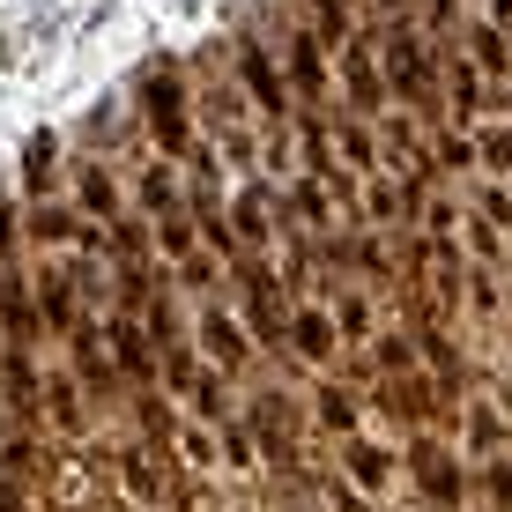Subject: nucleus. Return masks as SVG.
Returning a JSON list of instances; mask_svg holds the SVG:
<instances>
[{
  "label": "nucleus",
  "mask_w": 512,
  "mask_h": 512,
  "mask_svg": "<svg viewBox=\"0 0 512 512\" xmlns=\"http://www.w3.org/2000/svg\"><path fill=\"white\" fill-rule=\"evenodd\" d=\"M379 67H386V97H401L409 112H431V104H438V52H431L423 30L394 23L386 45H379Z\"/></svg>",
  "instance_id": "1"
},
{
  "label": "nucleus",
  "mask_w": 512,
  "mask_h": 512,
  "mask_svg": "<svg viewBox=\"0 0 512 512\" xmlns=\"http://www.w3.org/2000/svg\"><path fill=\"white\" fill-rule=\"evenodd\" d=\"M238 90L253 97V112L268 119V127H282V119H290V75L275 67L268 38H253V30H238Z\"/></svg>",
  "instance_id": "2"
},
{
  "label": "nucleus",
  "mask_w": 512,
  "mask_h": 512,
  "mask_svg": "<svg viewBox=\"0 0 512 512\" xmlns=\"http://www.w3.org/2000/svg\"><path fill=\"white\" fill-rule=\"evenodd\" d=\"M186 90H179V75H171V67L164 60H156L149 67V75H141V112H149V127H156V149H164V156H186Z\"/></svg>",
  "instance_id": "3"
},
{
  "label": "nucleus",
  "mask_w": 512,
  "mask_h": 512,
  "mask_svg": "<svg viewBox=\"0 0 512 512\" xmlns=\"http://www.w3.org/2000/svg\"><path fill=\"white\" fill-rule=\"evenodd\" d=\"M342 90H349V119H372L386 104V67H379L372 38H349L342 45Z\"/></svg>",
  "instance_id": "4"
},
{
  "label": "nucleus",
  "mask_w": 512,
  "mask_h": 512,
  "mask_svg": "<svg viewBox=\"0 0 512 512\" xmlns=\"http://www.w3.org/2000/svg\"><path fill=\"white\" fill-rule=\"evenodd\" d=\"M372 401H379V409H386V416H401V423H416V431H423V423H438V416H446V386H431V379H416V372H401V379H394V372H386Z\"/></svg>",
  "instance_id": "5"
},
{
  "label": "nucleus",
  "mask_w": 512,
  "mask_h": 512,
  "mask_svg": "<svg viewBox=\"0 0 512 512\" xmlns=\"http://www.w3.org/2000/svg\"><path fill=\"white\" fill-rule=\"evenodd\" d=\"M238 282H245V305H253V342L282 357V349H290V342H282V334H290V312H282V297H275L268 268H253V260H245V268H238Z\"/></svg>",
  "instance_id": "6"
},
{
  "label": "nucleus",
  "mask_w": 512,
  "mask_h": 512,
  "mask_svg": "<svg viewBox=\"0 0 512 512\" xmlns=\"http://www.w3.org/2000/svg\"><path fill=\"white\" fill-rule=\"evenodd\" d=\"M290 52H282V60H290V97H305V112H320L327 104V67H320V30H290V38H282Z\"/></svg>",
  "instance_id": "7"
},
{
  "label": "nucleus",
  "mask_w": 512,
  "mask_h": 512,
  "mask_svg": "<svg viewBox=\"0 0 512 512\" xmlns=\"http://www.w3.org/2000/svg\"><path fill=\"white\" fill-rule=\"evenodd\" d=\"M409 468H416L423 498H431L438 512H453V505H461V468H453V453L438 446V438H416V446H409Z\"/></svg>",
  "instance_id": "8"
},
{
  "label": "nucleus",
  "mask_w": 512,
  "mask_h": 512,
  "mask_svg": "<svg viewBox=\"0 0 512 512\" xmlns=\"http://www.w3.org/2000/svg\"><path fill=\"white\" fill-rule=\"evenodd\" d=\"M0 401H8V416L15 423H30L38 416V372H30V342H8V357H0Z\"/></svg>",
  "instance_id": "9"
},
{
  "label": "nucleus",
  "mask_w": 512,
  "mask_h": 512,
  "mask_svg": "<svg viewBox=\"0 0 512 512\" xmlns=\"http://www.w3.org/2000/svg\"><path fill=\"white\" fill-rule=\"evenodd\" d=\"M193 334H201V349H208V357H216V372H245V357H253V342H245V334H238V320H231V312H223V305H208V312H201V327H193Z\"/></svg>",
  "instance_id": "10"
},
{
  "label": "nucleus",
  "mask_w": 512,
  "mask_h": 512,
  "mask_svg": "<svg viewBox=\"0 0 512 512\" xmlns=\"http://www.w3.org/2000/svg\"><path fill=\"white\" fill-rule=\"evenodd\" d=\"M104 334H112V364H119V372H127L134 386H149V379H156V349H149V327H141V320H112Z\"/></svg>",
  "instance_id": "11"
},
{
  "label": "nucleus",
  "mask_w": 512,
  "mask_h": 512,
  "mask_svg": "<svg viewBox=\"0 0 512 512\" xmlns=\"http://www.w3.org/2000/svg\"><path fill=\"white\" fill-rule=\"evenodd\" d=\"M334 342H342V334H334V312H320V305H305L290 320V349L305 364H334Z\"/></svg>",
  "instance_id": "12"
},
{
  "label": "nucleus",
  "mask_w": 512,
  "mask_h": 512,
  "mask_svg": "<svg viewBox=\"0 0 512 512\" xmlns=\"http://www.w3.org/2000/svg\"><path fill=\"white\" fill-rule=\"evenodd\" d=\"M75 290H82V282L67 268H38V312H45L52 334H75Z\"/></svg>",
  "instance_id": "13"
},
{
  "label": "nucleus",
  "mask_w": 512,
  "mask_h": 512,
  "mask_svg": "<svg viewBox=\"0 0 512 512\" xmlns=\"http://www.w3.org/2000/svg\"><path fill=\"white\" fill-rule=\"evenodd\" d=\"M231 216H238V245H268V231H275V216H282V201H275V193L268 186H245L238 193V208H231Z\"/></svg>",
  "instance_id": "14"
},
{
  "label": "nucleus",
  "mask_w": 512,
  "mask_h": 512,
  "mask_svg": "<svg viewBox=\"0 0 512 512\" xmlns=\"http://www.w3.org/2000/svg\"><path fill=\"white\" fill-rule=\"evenodd\" d=\"M446 104H453V119H483L490 112V97H483V82H475L468 52H446Z\"/></svg>",
  "instance_id": "15"
},
{
  "label": "nucleus",
  "mask_w": 512,
  "mask_h": 512,
  "mask_svg": "<svg viewBox=\"0 0 512 512\" xmlns=\"http://www.w3.org/2000/svg\"><path fill=\"white\" fill-rule=\"evenodd\" d=\"M97 327H75V379L90 386V394H119V364H112V349L90 342Z\"/></svg>",
  "instance_id": "16"
},
{
  "label": "nucleus",
  "mask_w": 512,
  "mask_h": 512,
  "mask_svg": "<svg viewBox=\"0 0 512 512\" xmlns=\"http://www.w3.org/2000/svg\"><path fill=\"white\" fill-rule=\"evenodd\" d=\"M342 475L364 490V498H379L386 490V453L372 446V438H342Z\"/></svg>",
  "instance_id": "17"
},
{
  "label": "nucleus",
  "mask_w": 512,
  "mask_h": 512,
  "mask_svg": "<svg viewBox=\"0 0 512 512\" xmlns=\"http://www.w3.org/2000/svg\"><path fill=\"white\" fill-rule=\"evenodd\" d=\"M119 468H127V490L141 505L164 498V461H149V446H119Z\"/></svg>",
  "instance_id": "18"
},
{
  "label": "nucleus",
  "mask_w": 512,
  "mask_h": 512,
  "mask_svg": "<svg viewBox=\"0 0 512 512\" xmlns=\"http://www.w3.org/2000/svg\"><path fill=\"white\" fill-rule=\"evenodd\" d=\"M475 164H483L490 179H505V186H512V119H498V127L475 134Z\"/></svg>",
  "instance_id": "19"
},
{
  "label": "nucleus",
  "mask_w": 512,
  "mask_h": 512,
  "mask_svg": "<svg viewBox=\"0 0 512 512\" xmlns=\"http://www.w3.org/2000/svg\"><path fill=\"white\" fill-rule=\"evenodd\" d=\"M141 208H149L156 223H164V216H179V208H186V193H179V179H171L164 164H149V171H141Z\"/></svg>",
  "instance_id": "20"
},
{
  "label": "nucleus",
  "mask_w": 512,
  "mask_h": 512,
  "mask_svg": "<svg viewBox=\"0 0 512 512\" xmlns=\"http://www.w3.org/2000/svg\"><path fill=\"white\" fill-rule=\"evenodd\" d=\"M468 38H475V45H468V60H475V67H490V75H512V38H505L498 23H475Z\"/></svg>",
  "instance_id": "21"
},
{
  "label": "nucleus",
  "mask_w": 512,
  "mask_h": 512,
  "mask_svg": "<svg viewBox=\"0 0 512 512\" xmlns=\"http://www.w3.org/2000/svg\"><path fill=\"white\" fill-rule=\"evenodd\" d=\"M82 208H90V216L97 223H119V216H127V208H119V186H112V171H82Z\"/></svg>",
  "instance_id": "22"
},
{
  "label": "nucleus",
  "mask_w": 512,
  "mask_h": 512,
  "mask_svg": "<svg viewBox=\"0 0 512 512\" xmlns=\"http://www.w3.org/2000/svg\"><path fill=\"white\" fill-rule=\"evenodd\" d=\"M290 208H297V223H305V231H327V223H334V186L305 179V186L290 193Z\"/></svg>",
  "instance_id": "23"
},
{
  "label": "nucleus",
  "mask_w": 512,
  "mask_h": 512,
  "mask_svg": "<svg viewBox=\"0 0 512 512\" xmlns=\"http://www.w3.org/2000/svg\"><path fill=\"white\" fill-rule=\"evenodd\" d=\"M30 238L38 245H82V223L67 216V208H38V216H30Z\"/></svg>",
  "instance_id": "24"
},
{
  "label": "nucleus",
  "mask_w": 512,
  "mask_h": 512,
  "mask_svg": "<svg viewBox=\"0 0 512 512\" xmlns=\"http://www.w3.org/2000/svg\"><path fill=\"white\" fill-rule=\"evenodd\" d=\"M320 423L342 438H357V401H349V386H320Z\"/></svg>",
  "instance_id": "25"
},
{
  "label": "nucleus",
  "mask_w": 512,
  "mask_h": 512,
  "mask_svg": "<svg viewBox=\"0 0 512 512\" xmlns=\"http://www.w3.org/2000/svg\"><path fill=\"white\" fill-rule=\"evenodd\" d=\"M52 156H60V141H52V134H30V149H23V179L30 186H52Z\"/></svg>",
  "instance_id": "26"
},
{
  "label": "nucleus",
  "mask_w": 512,
  "mask_h": 512,
  "mask_svg": "<svg viewBox=\"0 0 512 512\" xmlns=\"http://www.w3.org/2000/svg\"><path fill=\"white\" fill-rule=\"evenodd\" d=\"M334 320H342V342H364V334H372V305H364L357 290H342L334 297Z\"/></svg>",
  "instance_id": "27"
},
{
  "label": "nucleus",
  "mask_w": 512,
  "mask_h": 512,
  "mask_svg": "<svg viewBox=\"0 0 512 512\" xmlns=\"http://www.w3.org/2000/svg\"><path fill=\"white\" fill-rule=\"evenodd\" d=\"M104 238H112V253H127V260H141V253H149V223H141V216L104 223Z\"/></svg>",
  "instance_id": "28"
},
{
  "label": "nucleus",
  "mask_w": 512,
  "mask_h": 512,
  "mask_svg": "<svg viewBox=\"0 0 512 512\" xmlns=\"http://www.w3.org/2000/svg\"><path fill=\"white\" fill-rule=\"evenodd\" d=\"M45 409H52V423H60V431H75V423H82V401H75V379H52V386H45Z\"/></svg>",
  "instance_id": "29"
},
{
  "label": "nucleus",
  "mask_w": 512,
  "mask_h": 512,
  "mask_svg": "<svg viewBox=\"0 0 512 512\" xmlns=\"http://www.w3.org/2000/svg\"><path fill=\"white\" fill-rule=\"evenodd\" d=\"M342 156H349L357 171H372V164H379V156H372V134H364V119H342Z\"/></svg>",
  "instance_id": "30"
},
{
  "label": "nucleus",
  "mask_w": 512,
  "mask_h": 512,
  "mask_svg": "<svg viewBox=\"0 0 512 512\" xmlns=\"http://www.w3.org/2000/svg\"><path fill=\"white\" fill-rule=\"evenodd\" d=\"M483 483H490V512H512V461H490Z\"/></svg>",
  "instance_id": "31"
},
{
  "label": "nucleus",
  "mask_w": 512,
  "mask_h": 512,
  "mask_svg": "<svg viewBox=\"0 0 512 512\" xmlns=\"http://www.w3.org/2000/svg\"><path fill=\"white\" fill-rule=\"evenodd\" d=\"M453 15H461V0H423V38H438V30H453Z\"/></svg>",
  "instance_id": "32"
},
{
  "label": "nucleus",
  "mask_w": 512,
  "mask_h": 512,
  "mask_svg": "<svg viewBox=\"0 0 512 512\" xmlns=\"http://www.w3.org/2000/svg\"><path fill=\"white\" fill-rule=\"evenodd\" d=\"M468 297H475V312H498V268H475Z\"/></svg>",
  "instance_id": "33"
},
{
  "label": "nucleus",
  "mask_w": 512,
  "mask_h": 512,
  "mask_svg": "<svg viewBox=\"0 0 512 512\" xmlns=\"http://www.w3.org/2000/svg\"><path fill=\"white\" fill-rule=\"evenodd\" d=\"M379 364H386V372H409V364H416V349H409V342H394V334H386V342H379Z\"/></svg>",
  "instance_id": "34"
},
{
  "label": "nucleus",
  "mask_w": 512,
  "mask_h": 512,
  "mask_svg": "<svg viewBox=\"0 0 512 512\" xmlns=\"http://www.w3.org/2000/svg\"><path fill=\"white\" fill-rule=\"evenodd\" d=\"M327 505H334V512H372V505H364L349 483H334V475H327Z\"/></svg>",
  "instance_id": "35"
},
{
  "label": "nucleus",
  "mask_w": 512,
  "mask_h": 512,
  "mask_svg": "<svg viewBox=\"0 0 512 512\" xmlns=\"http://www.w3.org/2000/svg\"><path fill=\"white\" fill-rule=\"evenodd\" d=\"M8 253H15V208L0 201V260H8Z\"/></svg>",
  "instance_id": "36"
},
{
  "label": "nucleus",
  "mask_w": 512,
  "mask_h": 512,
  "mask_svg": "<svg viewBox=\"0 0 512 512\" xmlns=\"http://www.w3.org/2000/svg\"><path fill=\"white\" fill-rule=\"evenodd\" d=\"M0 512H23V490L15 483H0Z\"/></svg>",
  "instance_id": "37"
},
{
  "label": "nucleus",
  "mask_w": 512,
  "mask_h": 512,
  "mask_svg": "<svg viewBox=\"0 0 512 512\" xmlns=\"http://www.w3.org/2000/svg\"><path fill=\"white\" fill-rule=\"evenodd\" d=\"M490 23H498V30H512V0H490Z\"/></svg>",
  "instance_id": "38"
},
{
  "label": "nucleus",
  "mask_w": 512,
  "mask_h": 512,
  "mask_svg": "<svg viewBox=\"0 0 512 512\" xmlns=\"http://www.w3.org/2000/svg\"><path fill=\"white\" fill-rule=\"evenodd\" d=\"M372 8H379V15H409L416 0H372Z\"/></svg>",
  "instance_id": "39"
},
{
  "label": "nucleus",
  "mask_w": 512,
  "mask_h": 512,
  "mask_svg": "<svg viewBox=\"0 0 512 512\" xmlns=\"http://www.w3.org/2000/svg\"><path fill=\"white\" fill-rule=\"evenodd\" d=\"M290 512H305V505H290Z\"/></svg>",
  "instance_id": "40"
}]
</instances>
